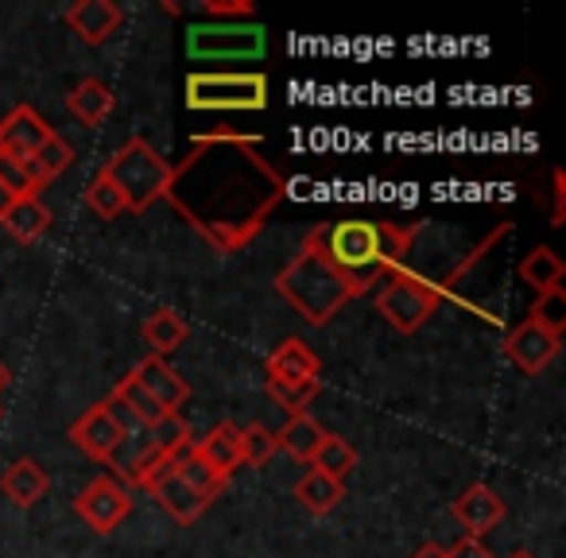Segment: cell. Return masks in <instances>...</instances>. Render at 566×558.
Segmentation results:
<instances>
[{
    "label": "cell",
    "instance_id": "33",
    "mask_svg": "<svg viewBox=\"0 0 566 558\" xmlns=\"http://www.w3.org/2000/svg\"><path fill=\"white\" fill-rule=\"evenodd\" d=\"M275 454V431H268V427L252 423L241 431V465H268Z\"/></svg>",
    "mask_w": 566,
    "mask_h": 558
},
{
    "label": "cell",
    "instance_id": "18",
    "mask_svg": "<svg viewBox=\"0 0 566 558\" xmlns=\"http://www.w3.org/2000/svg\"><path fill=\"white\" fill-rule=\"evenodd\" d=\"M66 109L78 125L86 128H97L113 109H117V94L109 90V82L102 78H82L78 86L66 94Z\"/></svg>",
    "mask_w": 566,
    "mask_h": 558
},
{
    "label": "cell",
    "instance_id": "25",
    "mask_svg": "<svg viewBox=\"0 0 566 558\" xmlns=\"http://www.w3.org/2000/svg\"><path fill=\"white\" fill-rule=\"evenodd\" d=\"M175 477H179L187 488H195L198 496H206V501H218V496L226 493V485H229L226 477H218V473H213L210 465L195 454V442L175 454Z\"/></svg>",
    "mask_w": 566,
    "mask_h": 558
},
{
    "label": "cell",
    "instance_id": "27",
    "mask_svg": "<svg viewBox=\"0 0 566 558\" xmlns=\"http://www.w3.org/2000/svg\"><path fill=\"white\" fill-rule=\"evenodd\" d=\"M144 341L151 346V354L156 357H171L175 349L187 341V323H182L179 315H175L171 307H164V310H156V315L144 323Z\"/></svg>",
    "mask_w": 566,
    "mask_h": 558
},
{
    "label": "cell",
    "instance_id": "41",
    "mask_svg": "<svg viewBox=\"0 0 566 558\" xmlns=\"http://www.w3.org/2000/svg\"><path fill=\"white\" fill-rule=\"evenodd\" d=\"M509 558H535V555H527V550H516V555H509Z\"/></svg>",
    "mask_w": 566,
    "mask_h": 558
},
{
    "label": "cell",
    "instance_id": "38",
    "mask_svg": "<svg viewBox=\"0 0 566 558\" xmlns=\"http://www.w3.org/2000/svg\"><path fill=\"white\" fill-rule=\"evenodd\" d=\"M563 171H555V218H551L555 225H563Z\"/></svg>",
    "mask_w": 566,
    "mask_h": 558
},
{
    "label": "cell",
    "instance_id": "9",
    "mask_svg": "<svg viewBox=\"0 0 566 558\" xmlns=\"http://www.w3.org/2000/svg\"><path fill=\"white\" fill-rule=\"evenodd\" d=\"M74 512L82 524L94 527L97 535L117 531L133 512V488H125L117 477H94L78 496H74Z\"/></svg>",
    "mask_w": 566,
    "mask_h": 558
},
{
    "label": "cell",
    "instance_id": "8",
    "mask_svg": "<svg viewBox=\"0 0 566 558\" xmlns=\"http://www.w3.org/2000/svg\"><path fill=\"white\" fill-rule=\"evenodd\" d=\"M128 431H133V415H128V411L109 396V400L94 403L86 415L74 419V423H71V442L86 457L109 465V457L117 454V446L125 442Z\"/></svg>",
    "mask_w": 566,
    "mask_h": 558
},
{
    "label": "cell",
    "instance_id": "34",
    "mask_svg": "<svg viewBox=\"0 0 566 558\" xmlns=\"http://www.w3.org/2000/svg\"><path fill=\"white\" fill-rule=\"evenodd\" d=\"M0 187L9 190L12 198L35 194V190H32V179H28V167H24V159L0 156Z\"/></svg>",
    "mask_w": 566,
    "mask_h": 558
},
{
    "label": "cell",
    "instance_id": "26",
    "mask_svg": "<svg viewBox=\"0 0 566 558\" xmlns=\"http://www.w3.org/2000/svg\"><path fill=\"white\" fill-rule=\"evenodd\" d=\"M311 470L326 473V477H334V481H342V485H346V477L357 470V450L349 446L342 434L326 431L323 442H318V450H315V457H311Z\"/></svg>",
    "mask_w": 566,
    "mask_h": 558
},
{
    "label": "cell",
    "instance_id": "20",
    "mask_svg": "<svg viewBox=\"0 0 566 558\" xmlns=\"http://www.w3.org/2000/svg\"><path fill=\"white\" fill-rule=\"evenodd\" d=\"M520 280H524L535 295L558 292L566 280V264L558 260V252L551 249V244H535V249L520 260Z\"/></svg>",
    "mask_w": 566,
    "mask_h": 558
},
{
    "label": "cell",
    "instance_id": "19",
    "mask_svg": "<svg viewBox=\"0 0 566 558\" xmlns=\"http://www.w3.org/2000/svg\"><path fill=\"white\" fill-rule=\"evenodd\" d=\"M195 454L210 465L218 477H233V470L241 465V427L218 423L202 442H195Z\"/></svg>",
    "mask_w": 566,
    "mask_h": 558
},
{
    "label": "cell",
    "instance_id": "29",
    "mask_svg": "<svg viewBox=\"0 0 566 558\" xmlns=\"http://www.w3.org/2000/svg\"><path fill=\"white\" fill-rule=\"evenodd\" d=\"M264 388H268V396H272L275 408H283L287 419H292V415H307L315 396L323 392V380H303V385H272V380H268Z\"/></svg>",
    "mask_w": 566,
    "mask_h": 558
},
{
    "label": "cell",
    "instance_id": "30",
    "mask_svg": "<svg viewBox=\"0 0 566 558\" xmlns=\"http://www.w3.org/2000/svg\"><path fill=\"white\" fill-rule=\"evenodd\" d=\"M148 442L159 450V454H179V450L190 446V427L187 419L179 415V411H167L164 419H159L156 427H148Z\"/></svg>",
    "mask_w": 566,
    "mask_h": 558
},
{
    "label": "cell",
    "instance_id": "3",
    "mask_svg": "<svg viewBox=\"0 0 566 558\" xmlns=\"http://www.w3.org/2000/svg\"><path fill=\"white\" fill-rule=\"evenodd\" d=\"M272 287H275V295L311 326H326L346 303H354L357 295H361L346 275L326 260V252L318 249L311 233H307V241H303V249L295 252L292 264L272 280Z\"/></svg>",
    "mask_w": 566,
    "mask_h": 558
},
{
    "label": "cell",
    "instance_id": "12",
    "mask_svg": "<svg viewBox=\"0 0 566 558\" xmlns=\"http://www.w3.org/2000/svg\"><path fill=\"white\" fill-rule=\"evenodd\" d=\"M450 512H454V519L462 524V531L470 535V539H485V535L509 516L504 496H496L489 485H470L462 496H458Z\"/></svg>",
    "mask_w": 566,
    "mask_h": 558
},
{
    "label": "cell",
    "instance_id": "6",
    "mask_svg": "<svg viewBox=\"0 0 566 558\" xmlns=\"http://www.w3.org/2000/svg\"><path fill=\"white\" fill-rule=\"evenodd\" d=\"M190 63H260L268 55V28L221 20V24L187 28Z\"/></svg>",
    "mask_w": 566,
    "mask_h": 558
},
{
    "label": "cell",
    "instance_id": "4",
    "mask_svg": "<svg viewBox=\"0 0 566 558\" xmlns=\"http://www.w3.org/2000/svg\"><path fill=\"white\" fill-rule=\"evenodd\" d=\"M102 175L117 187V194L125 198V213H148L151 206L167 194L171 164H167L144 136H133V140H125L113 151L109 164L102 167Z\"/></svg>",
    "mask_w": 566,
    "mask_h": 558
},
{
    "label": "cell",
    "instance_id": "32",
    "mask_svg": "<svg viewBox=\"0 0 566 558\" xmlns=\"http://www.w3.org/2000/svg\"><path fill=\"white\" fill-rule=\"evenodd\" d=\"M86 206L97 213L102 221H113V218H120L125 213V198L117 194V187H113L109 179H105L102 171L90 179V187H86Z\"/></svg>",
    "mask_w": 566,
    "mask_h": 558
},
{
    "label": "cell",
    "instance_id": "7",
    "mask_svg": "<svg viewBox=\"0 0 566 558\" xmlns=\"http://www.w3.org/2000/svg\"><path fill=\"white\" fill-rule=\"evenodd\" d=\"M442 287L434 280H423L411 267H400V272L388 275L385 292L377 295V310L385 323H392L400 334H416L431 323V315L442 307Z\"/></svg>",
    "mask_w": 566,
    "mask_h": 558
},
{
    "label": "cell",
    "instance_id": "36",
    "mask_svg": "<svg viewBox=\"0 0 566 558\" xmlns=\"http://www.w3.org/2000/svg\"><path fill=\"white\" fill-rule=\"evenodd\" d=\"M450 558H493V550H489L481 539H470V535H462V539L450 547Z\"/></svg>",
    "mask_w": 566,
    "mask_h": 558
},
{
    "label": "cell",
    "instance_id": "13",
    "mask_svg": "<svg viewBox=\"0 0 566 558\" xmlns=\"http://www.w3.org/2000/svg\"><path fill=\"white\" fill-rule=\"evenodd\" d=\"M63 20L82 43L102 48V43L120 28L125 12H120L113 0H78V4H71V9H63Z\"/></svg>",
    "mask_w": 566,
    "mask_h": 558
},
{
    "label": "cell",
    "instance_id": "15",
    "mask_svg": "<svg viewBox=\"0 0 566 558\" xmlns=\"http://www.w3.org/2000/svg\"><path fill=\"white\" fill-rule=\"evenodd\" d=\"M264 372L272 385H303V380H323V361L300 338H287L268 354Z\"/></svg>",
    "mask_w": 566,
    "mask_h": 558
},
{
    "label": "cell",
    "instance_id": "24",
    "mask_svg": "<svg viewBox=\"0 0 566 558\" xmlns=\"http://www.w3.org/2000/svg\"><path fill=\"white\" fill-rule=\"evenodd\" d=\"M323 434L326 431L311 415H292L283 423V431H275V450H283V454L295 457V462H311L318 442H323Z\"/></svg>",
    "mask_w": 566,
    "mask_h": 558
},
{
    "label": "cell",
    "instance_id": "1",
    "mask_svg": "<svg viewBox=\"0 0 566 558\" xmlns=\"http://www.w3.org/2000/svg\"><path fill=\"white\" fill-rule=\"evenodd\" d=\"M260 136L206 133L171 167L167 202L221 256L241 252L287 198V179L260 156Z\"/></svg>",
    "mask_w": 566,
    "mask_h": 558
},
{
    "label": "cell",
    "instance_id": "28",
    "mask_svg": "<svg viewBox=\"0 0 566 558\" xmlns=\"http://www.w3.org/2000/svg\"><path fill=\"white\" fill-rule=\"evenodd\" d=\"M113 400L120 403V408L133 415V423H144V427H156L159 419L167 415L164 408H159L156 400H151L148 392H144L140 385H136L133 377H125V380H117V388H113Z\"/></svg>",
    "mask_w": 566,
    "mask_h": 558
},
{
    "label": "cell",
    "instance_id": "22",
    "mask_svg": "<svg viewBox=\"0 0 566 558\" xmlns=\"http://www.w3.org/2000/svg\"><path fill=\"white\" fill-rule=\"evenodd\" d=\"M74 164V148H71V140H63V136H51L48 144H43L40 151H35L32 159H24V167H28V179H32V190L40 194L48 182H55L59 175L66 171V167Z\"/></svg>",
    "mask_w": 566,
    "mask_h": 558
},
{
    "label": "cell",
    "instance_id": "17",
    "mask_svg": "<svg viewBox=\"0 0 566 558\" xmlns=\"http://www.w3.org/2000/svg\"><path fill=\"white\" fill-rule=\"evenodd\" d=\"M0 229L20 244H35L51 229V210L40 202V194L12 198L4 210H0Z\"/></svg>",
    "mask_w": 566,
    "mask_h": 558
},
{
    "label": "cell",
    "instance_id": "16",
    "mask_svg": "<svg viewBox=\"0 0 566 558\" xmlns=\"http://www.w3.org/2000/svg\"><path fill=\"white\" fill-rule=\"evenodd\" d=\"M0 493L9 496V504H17V508H32L51 493V477L35 457H17L9 470L0 473Z\"/></svg>",
    "mask_w": 566,
    "mask_h": 558
},
{
    "label": "cell",
    "instance_id": "39",
    "mask_svg": "<svg viewBox=\"0 0 566 558\" xmlns=\"http://www.w3.org/2000/svg\"><path fill=\"white\" fill-rule=\"evenodd\" d=\"M9 385H12V372H9V365L0 361V392H4V388H9Z\"/></svg>",
    "mask_w": 566,
    "mask_h": 558
},
{
    "label": "cell",
    "instance_id": "40",
    "mask_svg": "<svg viewBox=\"0 0 566 558\" xmlns=\"http://www.w3.org/2000/svg\"><path fill=\"white\" fill-rule=\"evenodd\" d=\"M12 202V194H9V190H4V187H0V210H4V206H9Z\"/></svg>",
    "mask_w": 566,
    "mask_h": 558
},
{
    "label": "cell",
    "instance_id": "10",
    "mask_svg": "<svg viewBox=\"0 0 566 558\" xmlns=\"http://www.w3.org/2000/svg\"><path fill=\"white\" fill-rule=\"evenodd\" d=\"M501 349H504V357H509V361L516 365L520 372H527V377H539V372H547V365L558 357V349H563V338L539 330V326L524 318L516 330H509V338L501 341Z\"/></svg>",
    "mask_w": 566,
    "mask_h": 558
},
{
    "label": "cell",
    "instance_id": "31",
    "mask_svg": "<svg viewBox=\"0 0 566 558\" xmlns=\"http://www.w3.org/2000/svg\"><path fill=\"white\" fill-rule=\"evenodd\" d=\"M527 323H535L539 330L563 338V330H566V295H563V287H558V292H547V295H535Z\"/></svg>",
    "mask_w": 566,
    "mask_h": 558
},
{
    "label": "cell",
    "instance_id": "23",
    "mask_svg": "<svg viewBox=\"0 0 566 558\" xmlns=\"http://www.w3.org/2000/svg\"><path fill=\"white\" fill-rule=\"evenodd\" d=\"M342 496H346V485L326 477V473H318V470H307L300 477V485H295V501H300L311 516H331V512L342 504Z\"/></svg>",
    "mask_w": 566,
    "mask_h": 558
},
{
    "label": "cell",
    "instance_id": "5",
    "mask_svg": "<svg viewBox=\"0 0 566 558\" xmlns=\"http://www.w3.org/2000/svg\"><path fill=\"white\" fill-rule=\"evenodd\" d=\"M187 109L195 113H260L268 109V78L256 71H206L187 78Z\"/></svg>",
    "mask_w": 566,
    "mask_h": 558
},
{
    "label": "cell",
    "instance_id": "2",
    "mask_svg": "<svg viewBox=\"0 0 566 558\" xmlns=\"http://www.w3.org/2000/svg\"><path fill=\"white\" fill-rule=\"evenodd\" d=\"M419 229H423V221H416V225H396V221L346 218V221H331V225L311 229V236H315V244L326 252V260L365 295L373 284H380V280H388L392 272H400L411 244H416Z\"/></svg>",
    "mask_w": 566,
    "mask_h": 558
},
{
    "label": "cell",
    "instance_id": "37",
    "mask_svg": "<svg viewBox=\"0 0 566 558\" xmlns=\"http://www.w3.org/2000/svg\"><path fill=\"white\" fill-rule=\"evenodd\" d=\"M411 558H450V547H442V543H423Z\"/></svg>",
    "mask_w": 566,
    "mask_h": 558
},
{
    "label": "cell",
    "instance_id": "14",
    "mask_svg": "<svg viewBox=\"0 0 566 558\" xmlns=\"http://www.w3.org/2000/svg\"><path fill=\"white\" fill-rule=\"evenodd\" d=\"M128 377L136 380V385L144 388V392L151 396V400L159 403V408L164 411H179L182 403L190 400V388H187V380L179 377V372L171 369V365L164 361V357H144L140 365H136L133 372H128Z\"/></svg>",
    "mask_w": 566,
    "mask_h": 558
},
{
    "label": "cell",
    "instance_id": "35",
    "mask_svg": "<svg viewBox=\"0 0 566 558\" xmlns=\"http://www.w3.org/2000/svg\"><path fill=\"white\" fill-rule=\"evenodd\" d=\"M202 12L218 20H241V17H252V0H206Z\"/></svg>",
    "mask_w": 566,
    "mask_h": 558
},
{
    "label": "cell",
    "instance_id": "21",
    "mask_svg": "<svg viewBox=\"0 0 566 558\" xmlns=\"http://www.w3.org/2000/svg\"><path fill=\"white\" fill-rule=\"evenodd\" d=\"M151 496H156V504L167 512V516L175 519V524H195L198 516H202L206 508H210L213 501H206V496H198L195 488H187L179 477H164L156 488H151Z\"/></svg>",
    "mask_w": 566,
    "mask_h": 558
},
{
    "label": "cell",
    "instance_id": "11",
    "mask_svg": "<svg viewBox=\"0 0 566 558\" xmlns=\"http://www.w3.org/2000/svg\"><path fill=\"white\" fill-rule=\"evenodd\" d=\"M51 136H55V128H51L32 105H17L9 117L0 120V156L32 159Z\"/></svg>",
    "mask_w": 566,
    "mask_h": 558
}]
</instances>
